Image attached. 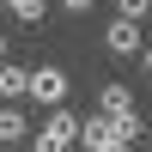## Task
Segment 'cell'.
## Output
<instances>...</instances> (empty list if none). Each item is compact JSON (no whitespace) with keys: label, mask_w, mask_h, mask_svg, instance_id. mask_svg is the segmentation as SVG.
Instances as JSON below:
<instances>
[{"label":"cell","mask_w":152,"mask_h":152,"mask_svg":"<svg viewBox=\"0 0 152 152\" xmlns=\"http://www.w3.org/2000/svg\"><path fill=\"white\" fill-rule=\"evenodd\" d=\"M73 140H79V116H73V110H49V122L37 128L31 152H67Z\"/></svg>","instance_id":"cell-1"},{"label":"cell","mask_w":152,"mask_h":152,"mask_svg":"<svg viewBox=\"0 0 152 152\" xmlns=\"http://www.w3.org/2000/svg\"><path fill=\"white\" fill-rule=\"evenodd\" d=\"M24 97H31V104H43V110H61V104H67V73H61L55 61H49V67H31Z\"/></svg>","instance_id":"cell-2"},{"label":"cell","mask_w":152,"mask_h":152,"mask_svg":"<svg viewBox=\"0 0 152 152\" xmlns=\"http://www.w3.org/2000/svg\"><path fill=\"white\" fill-rule=\"evenodd\" d=\"M104 49H110V55H122V61H128V55H140V24H128V18H116V24H110V31H104Z\"/></svg>","instance_id":"cell-3"},{"label":"cell","mask_w":152,"mask_h":152,"mask_svg":"<svg viewBox=\"0 0 152 152\" xmlns=\"http://www.w3.org/2000/svg\"><path fill=\"white\" fill-rule=\"evenodd\" d=\"M97 110L104 116H134V85H122V79L97 85Z\"/></svg>","instance_id":"cell-4"},{"label":"cell","mask_w":152,"mask_h":152,"mask_svg":"<svg viewBox=\"0 0 152 152\" xmlns=\"http://www.w3.org/2000/svg\"><path fill=\"white\" fill-rule=\"evenodd\" d=\"M12 140H31V122H24V110L0 104V146H12Z\"/></svg>","instance_id":"cell-5"},{"label":"cell","mask_w":152,"mask_h":152,"mask_svg":"<svg viewBox=\"0 0 152 152\" xmlns=\"http://www.w3.org/2000/svg\"><path fill=\"white\" fill-rule=\"evenodd\" d=\"M24 85H31V67H18V61H0V97H24Z\"/></svg>","instance_id":"cell-6"},{"label":"cell","mask_w":152,"mask_h":152,"mask_svg":"<svg viewBox=\"0 0 152 152\" xmlns=\"http://www.w3.org/2000/svg\"><path fill=\"white\" fill-rule=\"evenodd\" d=\"M6 6H12V18H24V24H43L49 0H6Z\"/></svg>","instance_id":"cell-7"},{"label":"cell","mask_w":152,"mask_h":152,"mask_svg":"<svg viewBox=\"0 0 152 152\" xmlns=\"http://www.w3.org/2000/svg\"><path fill=\"white\" fill-rule=\"evenodd\" d=\"M116 12H122V18H128V24H140L146 12H152V0H116Z\"/></svg>","instance_id":"cell-8"},{"label":"cell","mask_w":152,"mask_h":152,"mask_svg":"<svg viewBox=\"0 0 152 152\" xmlns=\"http://www.w3.org/2000/svg\"><path fill=\"white\" fill-rule=\"evenodd\" d=\"M140 73H146V79H152V43L140 49Z\"/></svg>","instance_id":"cell-9"},{"label":"cell","mask_w":152,"mask_h":152,"mask_svg":"<svg viewBox=\"0 0 152 152\" xmlns=\"http://www.w3.org/2000/svg\"><path fill=\"white\" fill-rule=\"evenodd\" d=\"M61 6H67V12H91V0H61Z\"/></svg>","instance_id":"cell-10"},{"label":"cell","mask_w":152,"mask_h":152,"mask_svg":"<svg viewBox=\"0 0 152 152\" xmlns=\"http://www.w3.org/2000/svg\"><path fill=\"white\" fill-rule=\"evenodd\" d=\"M6 49H12V43H6V31H0V61H6Z\"/></svg>","instance_id":"cell-11"},{"label":"cell","mask_w":152,"mask_h":152,"mask_svg":"<svg viewBox=\"0 0 152 152\" xmlns=\"http://www.w3.org/2000/svg\"><path fill=\"white\" fill-rule=\"evenodd\" d=\"M0 152H31V146H0Z\"/></svg>","instance_id":"cell-12"},{"label":"cell","mask_w":152,"mask_h":152,"mask_svg":"<svg viewBox=\"0 0 152 152\" xmlns=\"http://www.w3.org/2000/svg\"><path fill=\"white\" fill-rule=\"evenodd\" d=\"M146 146H152V122H146Z\"/></svg>","instance_id":"cell-13"}]
</instances>
